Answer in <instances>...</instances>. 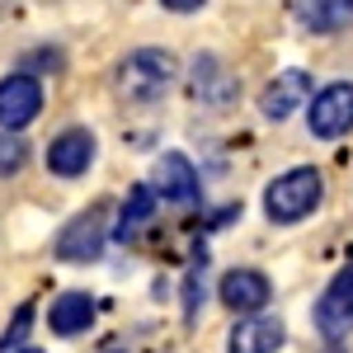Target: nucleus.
Listing matches in <instances>:
<instances>
[{
  "instance_id": "obj_1",
  "label": "nucleus",
  "mask_w": 353,
  "mask_h": 353,
  "mask_svg": "<svg viewBox=\"0 0 353 353\" xmlns=\"http://www.w3.org/2000/svg\"><path fill=\"white\" fill-rule=\"evenodd\" d=\"M321 174L311 170V165H301V170H288V174H278L269 189H264V212L269 221L278 226H292V221L311 217L316 208H321Z\"/></svg>"
},
{
  "instance_id": "obj_2",
  "label": "nucleus",
  "mask_w": 353,
  "mask_h": 353,
  "mask_svg": "<svg viewBox=\"0 0 353 353\" xmlns=\"http://www.w3.org/2000/svg\"><path fill=\"white\" fill-rule=\"evenodd\" d=\"M174 76H179V66H174L170 52L141 48V52L123 57V66H118V94L132 99V104H151V99H161L165 90L174 85Z\"/></svg>"
},
{
  "instance_id": "obj_3",
  "label": "nucleus",
  "mask_w": 353,
  "mask_h": 353,
  "mask_svg": "<svg viewBox=\"0 0 353 353\" xmlns=\"http://www.w3.org/2000/svg\"><path fill=\"white\" fill-rule=\"evenodd\" d=\"M109 245V203H94L85 208L81 217H71L57 236V259L66 264H94Z\"/></svg>"
},
{
  "instance_id": "obj_4",
  "label": "nucleus",
  "mask_w": 353,
  "mask_h": 353,
  "mask_svg": "<svg viewBox=\"0 0 353 353\" xmlns=\"http://www.w3.org/2000/svg\"><path fill=\"white\" fill-rule=\"evenodd\" d=\"M306 123H311V137H334L353 132V81H334L325 85L316 99H311V113H306Z\"/></svg>"
},
{
  "instance_id": "obj_5",
  "label": "nucleus",
  "mask_w": 353,
  "mask_h": 353,
  "mask_svg": "<svg viewBox=\"0 0 353 353\" xmlns=\"http://www.w3.org/2000/svg\"><path fill=\"white\" fill-rule=\"evenodd\" d=\"M38 113H43V85H38V76L14 71V76L0 81V128H5V132L28 128Z\"/></svg>"
},
{
  "instance_id": "obj_6",
  "label": "nucleus",
  "mask_w": 353,
  "mask_h": 353,
  "mask_svg": "<svg viewBox=\"0 0 353 353\" xmlns=\"http://www.w3.org/2000/svg\"><path fill=\"white\" fill-rule=\"evenodd\" d=\"M349 325H353V264L334 273L330 288L321 292V301H316V330H321L325 339L349 334Z\"/></svg>"
},
{
  "instance_id": "obj_7",
  "label": "nucleus",
  "mask_w": 353,
  "mask_h": 353,
  "mask_svg": "<svg viewBox=\"0 0 353 353\" xmlns=\"http://www.w3.org/2000/svg\"><path fill=\"white\" fill-rule=\"evenodd\" d=\"M151 189H156V198H165V203H179V208H189V203H198V170L189 165V156H179V151H165L161 161H156Z\"/></svg>"
},
{
  "instance_id": "obj_8",
  "label": "nucleus",
  "mask_w": 353,
  "mask_h": 353,
  "mask_svg": "<svg viewBox=\"0 0 353 353\" xmlns=\"http://www.w3.org/2000/svg\"><path fill=\"white\" fill-rule=\"evenodd\" d=\"M94 165V132L90 128H66L61 137H52L48 146V170L61 179H76Z\"/></svg>"
},
{
  "instance_id": "obj_9",
  "label": "nucleus",
  "mask_w": 353,
  "mask_h": 353,
  "mask_svg": "<svg viewBox=\"0 0 353 353\" xmlns=\"http://www.w3.org/2000/svg\"><path fill=\"white\" fill-rule=\"evenodd\" d=\"M311 99V76L306 71H283V76H273L269 90L259 94V109L269 123H283V118H292Z\"/></svg>"
},
{
  "instance_id": "obj_10",
  "label": "nucleus",
  "mask_w": 353,
  "mask_h": 353,
  "mask_svg": "<svg viewBox=\"0 0 353 353\" xmlns=\"http://www.w3.org/2000/svg\"><path fill=\"white\" fill-rule=\"evenodd\" d=\"M269 297H273V288L259 269H231L221 278V301L231 311H241V316H259L269 306Z\"/></svg>"
},
{
  "instance_id": "obj_11",
  "label": "nucleus",
  "mask_w": 353,
  "mask_h": 353,
  "mask_svg": "<svg viewBox=\"0 0 353 353\" xmlns=\"http://www.w3.org/2000/svg\"><path fill=\"white\" fill-rule=\"evenodd\" d=\"M283 344V321L278 316H245L231 330V349L226 353H273Z\"/></svg>"
},
{
  "instance_id": "obj_12",
  "label": "nucleus",
  "mask_w": 353,
  "mask_h": 353,
  "mask_svg": "<svg viewBox=\"0 0 353 353\" xmlns=\"http://www.w3.org/2000/svg\"><path fill=\"white\" fill-rule=\"evenodd\" d=\"M90 321H94V297H85V292H61L48 311L52 334H85Z\"/></svg>"
},
{
  "instance_id": "obj_13",
  "label": "nucleus",
  "mask_w": 353,
  "mask_h": 353,
  "mask_svg": "<svg viewBox=\"0 0 353 353\" xmlns=\"http://www.w3.org/2000/svg\"><path fill=\"white\" fill-rule=\"evenodd\" d=\"M151 217H156V189H151V184H137V189L128 193V203H123V212H118L113 236H118V241H132Z\"/></svg>"
},
{
  "instance_id": "obj_14",
  "label": "nucleus",
  "mask_w": 353,
  "mask_h": 353,
  "mask_svg": "<svg viewBox=\"0 0 353 353\" xmlns=\"http://www.w3.org/2000/svg\"><path fill=\"white\" fill-rule=\"evenodd\" d=\"M231 90H236V81L221 71L217 57H203V61L193 66V94H198V99H208V104H226Z\"/></svg>"
},
{
  "instance_id": "obj_15",
  "label": "nucleus",
  "mask_w": 353,
  "mask_h": 353,
  "mask_svg": "<svg viewBox=\"0 0 353 353\" xmlns=\"http://www.w3.org/2000/svg\"><path fill=\"white\" fill-rule=\"evenodd\" d=\"M301 19H306V28H316V33H334V28L349 19V0H306L301 5Z\"/></svg>"
},
{
  "instance_id": "obj_16",
  "label": "nucleus",
  "mask_w": 353,
  "mask_h": 353,
  "mask_svg": "<svg viewBox=\"0 0 353 353\" xmlns=\"http://www.w3.org/2000/svg\"><path fill=\"white\" fill-rule=\"evenodd\" d=\"M198 311H203V254L184 278V321H198Z\"/></svg>"
},
{
  "instance_id": "obj_17",
  "label": "nucleus",
  "mask_w": 353,
  "mask_h": 353,
  "mask_svg": "<svg viewBox=\"0 0 353 353\" xmlns=\"http://www.w3.org/2000/svg\"><path fill=\"white\" fill-rule=\"evenodd\" d=\"M24 165V141L14 132H0V174H14Z\"/></svg>"
},
{
  "instance_id": "obj_18",
  "label": "nucleus",
  "mask_w": 353,
  "mask_h": 353,
  "mask_svg": "<svg viewBox=\"0 0 353 353\" xmlns=\"http://www.w3.org/2000/svg\"><path fill=\"white\" fill-rule=\"evenodd\" d=\"M28 321H33V306H24V311H19V321H14V330H5V349H10V344H19V339H24Z\"/></svg>"
},
{
  "instance_id": "obj_19",
  "label": "nucleus",
  "mask_w": 353,
  "mask_h": 353,
  "mask_svg": "<svg viewBox=\"0 0 353 353\" xmlns=\"http://www.w3.org/2000/svg\"><path fill=\"white\" fill-rule=\"evenodd\" d=\"M165 10H174V14H193V10H203L208 0H161Z\"/></svg>"
},
{
  "instance_id": "obj_20",
  "label": "nucleus",
  "mask_w": 353,
  "mask_h": 353,
  "mask_svg": "<svg viewBox=\"0 0 353 353\" xmlns=\"http://www.w3.org/2000/svg\"><path fill=\"white\" fill-rule=\"evenodd\" d=\"M325 353H344V349H339V344H330V349H325Z\"/></svg>"
},
{
  "instance_id": "obj_21",
  "label": "nucleus",
  "mask_w": 353,
  "mask_h": 353,
  "mask_svg": "<svg viewBox=\"0 0 353 353\" xmlns=\"http://www.w3.org/2000/svg\"><path fill=\"white\" fill-rule=\"evenodd\" d=\"M14 353H43V349H14Z\"/></svg>"
},
{
  "instance_id": "obj_22",
  "label": "nucleus",
  "mask_w": 353,
  "mask_h": 353,
  "mask_svg": "<svg viewBox=\"0 0 353 353\" xmlns=\"http://www.w3.org/2000/svg\"><path fill=\"white\" fill-rule=\"evenodd\" d=\"M349 5H353V0H349Z\"/></svg>"
}]
</instances>
